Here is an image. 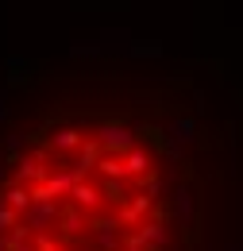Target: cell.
I'll return each instance as SVG.
<instances>
[{"label":"cell","instance_id":"cell-2","mask_svg":"<svg viewBox=\"0 0 243 251\" xmlns=\"http://www.w3.org/2000/svg\"><path fill=\"white\" fill-rule=\"evenodd\" d=\"M62 217V201H31V209L24 213V224L31 228V236H47L58 228Z\"/></svg>","mask_w":243,"mask_h":251},{"label":"cell","instance_id":"cell-3","mask_svg":"<svg viewBox=\"0 0 243 251\" xmlns=\"http://www.w3.org/2000/svg\"><path fill=\"white\" fill-rule=\"evenodd\" d=\"M89 236L97 240V248H100V251H116V248H123V224H120L116 217L93 220V224H89Z\"/></svg>","mask_w":243,"mask_h":251},{"label":"cell","instance_id":"cell-11","mask_svg":"<svg viewBox=\"0 0 243 251\" xmlns=\"http://www.w3.org/2000/svg\"><path fill=\"white\" fill-rule=\"evenodd\" d=\"M166 131H170V135H166V143H174V147H185V143H189V139H193V120H174V124L166 127Z\"/></svg>","mask_w":243,"mask_h":251},{"label":"cell","instance_id":"cell-5","mask_svg":"<svg viewBox=\"0 0 243 251\" xmlns=\"http://www.w3.org/2000/svg\"><path fill=\"white\" fill-rule=\"evenodd\" d=\"M151 205H154V197H147V193H131V197H127V205L116 209V220L127 224V228H139V220L151 213Z\"/></svg>","mask_w":243,"mask_h":251},{"label":"cell","instance_id":"cell-8","mask_svg":"<svg viewBox=\"0 0 243 251\" xmlns=\"http://www.w3.org/2000/svg\"><path fill=\"white\" fill-rule=\"evenodd\" d=\"M151 151L147 147H135V151H127L123 155V178H135V182H143L147 174H151Z\"/></svg>","mask_w":243,"mask_h":251},{"label":"cell","instance_id":"cell-9","mask_svg":"<svg viewBox=\"0 0 243 251\" xmlns=\"http://www.w3.org/2000/svg\"><path fill=\"white\" fill-rule=\"evenodd\" d=\"M0 205L16 209V213L24 217V213L31 209V189H27V186H16V182H12V186H4V193H0Z\"/></svg>","mask_w":243,"mask_h":251},{"label":"cell","instance_id":"cell-14","mask_svg":"<svg viewBox=\"0 0 243 251\" xmlns=\"http://www.w3.org/2000/svg\"><path fill=\"white\" fill-rule=\"evenodd\" d=\"M24 147V135H8V155H16Z\"/></svg>","mask_w":243,"mask_h":251},{"label":"cell","instance_id":"cell-7","mask_svg":"<svg viewBox=\"0 0 243 251\" xmlns=\"http://www.w3.org/2000/svg\"><path fill=\"white\" fill-rule=\"evenodd\" d=\"M70 197H73L70 205H77L81 213H97V209H100V201H104V189L97 186V182H77Z\"/></svg>","mask_w":243,"mask_h":251},{"label":"cell","instance_id":"cell-15","mask_svg":"<svg viewBox=\"0 0 243 251\" xmlns=\"http://www.w3.org/2000/svg\"><path fill=\"white\" fill-rule=\"evenodd\" d=\"M0 116H4V97H0Z\"/></svg>","mask_w":243,"mask_h":251},{"label":"cell","instance_id":"cell-6","mask_svg":"<svg viewBox=\"0 0 243 251\" xmlns=\"http://www.w3.org/2000/svg\"><path fill=\"white\" fill-rule=\"evenodd\" d=\"M81 143H85V135H81L77 127H54V131L47 135V147H50L54 155H70V151H81Z\"/></svg>","mask_w":243,"mask_h":251},{"label":"cell","instance_id":"cell-1","mask_svg":"<svg viewBox=\"0 0 243 251\" xmlns=\"http://www.w3.org/2000/svg\"><path fill=\"white\" fill-rule=\"evenodd\" d=\"M93 139L100 143V151H104V155H127V151H135V147H139V143H135L139 135H135V131H131L127 124H116V120L100 124Z\"/></svg>","mask_w":243,"mask_h":251},{"label":"cell","instance_id":"cell-12","mask_svg":"<svg viewBox=\"0 0 243 251\" xmlns=\"http://www.w3.org/2000/svg\"><path fill=\"white\" fill-rule=\"evenodd\" d=\"M174 209H178V217H182V220H189V213H193V193H189V186L174 189Z\"/></svg>","mask_w":243,"mask_h":251},{"label":"cell","instance_id":"cell-10","mask_svg":"<svg viewBox=\"0 0 243 251\" xmlns=\"http://www.w3.org/2000/svg\"><path fill=\"white\" fill-rule=\"evenodd\" d=\"M97 174H100L104 182H123V155H100Z\"/></svg>","mask_w":243,"mask_h":251},{"label":"cell","instance_id":"cell-4","mask_svg":"<svg viewBox=\"0 0 243 251\" xmlns=\"http://www.w3.org/2000/svg\"><path fill=\"white\" fill-rule=\"evenodd\" d=\"M89 224H93L89 213H81L77 205H62V217H58V236L62 240H77Z\"/></svg>","mask_w":243,"mask_h":251},{"label":"cell","instance_id":"cell-13","mask_svg":"<svg viewBox=\"0 0 243 251\" xmlns=\"http://www.w3.org/2000/svg\"><path fill=\"white\" fill-rule=\"evenodd\" d=\"M20 213H16V209H8V205H0V236H8V232H12V228H16V224H20Z\"/></svg>","mask_w":243,"mask_h":251}]
</instances>
